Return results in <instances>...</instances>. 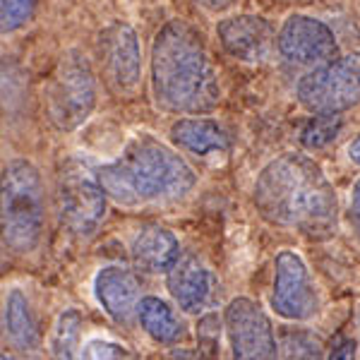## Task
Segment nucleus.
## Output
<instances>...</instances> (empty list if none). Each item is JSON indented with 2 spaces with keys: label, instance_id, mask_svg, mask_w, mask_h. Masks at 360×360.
<instances>
[{
  "label": "nucleus",
  "instance_id": "obj_1",
  "mask_svg": "<svg viewBox=\"0 0 360 360\" xmlns=\"http://www.w3.org/2000/svg\"><path fill=\"white\" fill-rule=\"evenodd\" d=\"M252 200L259 217L281 229H293L312 240L336 233L339 200L334 185L305 154H281L257 176Z\"/></svg>",
  "mask_w": 360,
  "mask_h": 360
},
{
  "label": "nucleus",
  "instance_id": "obj_2",
  "mask_svg": "<svg viewBox=\"0 0 360 360\" xmlns=\"http://www.w3.org/2000/svg\"><path fill=\"white\" fill-rule=\"evenodd\" d=\"M152 94L168 113H209L221 98L219 75L195 27L173 20L152 44Z\"/></svg>",
  "mask_w": 360,
  "mask_h": 360
},
{
  "label": "nucleus",
  "instance_id": "obj_3",
  "mask_svg": "<svg viewBox=\"0 0 360 360\" xmlns=\"http://www.w3.org/2000/svg\"><path fill=\"white\" fill-rule=\"evenodd\" d=\"M96 176L108 200L127 209L176 202L197 183L193 166L152 135L135 137L118 159L98 168Z\"/></svg>",
  "mask_w": 360,
  "mask_h": 360
},
{
  "label": "nucleus",
  "instance_id": "obj_4",
  "mask_svg": "<svg viewBox=\"0 0 360 360\" xmlns=\"http://www.w3.org/2000/svg\"><path fill=\"white\" fill-rule=\"evenodd\" d=\"M44 183L37 166L13 159L3 168V243L27 255L41 240Z\"/></svg>",
  "mask_w": 360,
  "mask_h": 360
},
{
  "label": "nucleus",
  "instance_id": "obj_5",
  "mask_svg": "<svg viewBox=\"0 0 360 360\" xmlns=\"http://www.w3.org/2000/svg\"><path fill=\"white\" fill-rule=\"evenodd\" d=\"M44 98L49 120L58 130H77L96 103V79L89 60L77 51L63 53L49 75Z\"/></svg>",
  "mask_w": 360,
  "mask_h": 360
},
{
  "label": "nucleus",
  "instance_id": "obj_6",
  "mask_svg": "<svg viewBox=\"0 0 360 360\" xmlns=\"http://www.w3.org/2000/svg\"><path fill=\"white\" fill-rule=\"evenodd\" d=\"M298 101L315 115L344 113L360 103V51L336 56L298 82Z\"/></svg>",
  "mask_w": 360,
  "mask_h": 360
},
{
  "label": "nucleus",
  "instance_id": "obj_7",
  "mask_svg": "<svg viewBox=\"0 0 360 360\" xmlns=\"http://www.w3.org/2000/svg\"><path fill=\"white\" fill-rule=\"evenodd\" d=\"M58 202H60V221L77 238L94 236L108 212V195L98 183V176L77 161H70L60 168Z\"/></svg>",
  "mask_w": 360,
  "mask_h": 360
},
{
  "label": "nucleus",
  "instance_id": "obj_8",
  "mask_svg": "<svg viewBox=\"0 0 360 360\" xmlns=\"http://www.w3.org/2000/svg\"><path fill=\"white\" fill-rule=\"evenodd\" d=\"M224 327L233 360H278L271 319L257 300L238 295L224 310Z\"/></svg>",
  "mask_w": 360,
  "mask_h": 360
},
{
  "label": "nucleus",
  "instance_id": "obj_9",
  "mask_svg": "<svg viewBox=\"0 0 360 360\" xmlns=\"http://www.w3.org/2000/svg\"><path fill=\"white\" fill-rule=\"evenodd\" d=\"M271 310L286 322H307L319 312L317 283L307 269L305 259L293 250H281L274 257V286H271Z\"/></svg>",
  "mask_w": 360,
  "mask_h": 360
},
{
  "label": "nucleus",
  "instance_id": "obj_10",
  "mask_svg": "<svg viewBox=\"0 0 360 360\" xmlns=\"http://www.w3.org/2000/svg\"><path fill=\"white\" fill-rule=\"evenodd\" d=\"M98 63L106 84L115 94L132 96L142 79V51L135 29L113 22L98 34Z\"/></svg>",
  "mask_w": 360,
  "mask_h": 360
},
{
  "label": "nucleus",
  "instance_id": "obj_11",
  "mask_svg": "<svg viewBox=\"0 0 360 360\" xmlns=\"http://www.w3.org/2000/svg\"><path fill=\"white\" fill-rule=\"evenodd\" d=\"M276 49L298 65H324L339 56V41L332 27L310 15H291L276 34Z\"/></svg>",
  "mask_w": 360,
  "mask_h": 360
},
{
  "label": "nucleus",
  "instance_id": "obj_12",
  "mask_svg": "<svg viewBox=\"0 0 360 360\" xmlns=\"http://www.w3.org/2000/svg\"><path fill=\"white\" fill-rule=\"evenodd\" d=\"M94 298L113 322L130 324L139 307V278L132 269L120 264L101 266L94 276Z\"/></svg>",
  "mask_w": 360,
  "mask_h": 360
},
{
  "label": "nucleus",
  "instance_id": "obj_13",
  "mask_svg": "<svg viewBox=\"0 0 360 360\" xmlns=\"http://www.w3.org/2000/svg\"><path fill=\"white\" fill-rule=\"evenodd\" d=\"M219 41L229 56L243 63H257L266 58L274 44V29L264 17L236 15L219 22Z\"/></svg>",
  "mask_w": 360,
  "mask_h": 360
},
{
  "label": "nucleus",
  "instance_id": "obj_14",
  "mask_svg": "<svg viewBox=\"0 0 360 360\" xmlns=\"http://www.w3.org/2000/svg\"><path fill=\"white\" fill-rule=\"evenodd\" d=\"M168 293L176 305L188 315H200L212 303L217 278L212 269L205 266L197 257H183L168 271Z\"/></svg>",
  "mask_w": 360,
  "mask_h": 360
},
{
  "label": "nucleus",
  "instance_id": "obj_15",
  "mask_svg": "<svg viewBox=\"0 0 360 360\" xmlns=\"http://www.w3.org/2000/svg\"><path fill=\"white\" fill-rule=\"evenodd\" d=\"M130 257L139 271L168 274L180 262V243L164 226H142L132 238Z\"/></svg>",
  "mask_w": 360,
  "mask_h": 360
},
{
  "label": "nucleus",
  "instance_id": "obj_16",
  "mask_svg": "<svg viewBox=\"0 0 360 360\" xmlns=\"http://www.w3.org/2000/svg\"><path fill=\"white\" fill-rule=\"evenodd\" d=\"M171 142L195 156L224 154L231 149V137L209 118H180L171 125Z\"/></svg>",
  "mask_w": 360,
  "mask_h": 360
},
{
  "label": "nucleus",
  "instance_id": "obj_17",
  "mask_svg": "<svg viewBox=\"0 0 360 360\" xmlns=\"http://www.w3.org/2000/svg\"><path fill=\"white\" fill-rule=\"evenodd\" d=\"M3 327L5 336L17 351H37L41 346V332H39V322L34 315V307L29 303L27 293L20 288H10L8 298H5L3 310Z\"/></svg>",
  "mask_w": 360,
  "mask_h": 360
},
{
  "label": "nucleus",
  "instance_id": "obj_18",
  "mask_svg": "<svg viewBox=\"0 0 360 360\" xmlns=\"http://www.w3.org/2000/svg\"><path fill=\"white\" fill-rule=\"evenodd\" d=\"M137 319L142 332L156 344H178L185 339V322L159 295H144L137 307Z\"/></svg>",
  "mask_w": 360,
  "mask_h": 360
},
{
  "label": "nucleus",
  "instance_id": "obj_19",
  "mask_svg": "<svg viewBox=\"0 0 360 360\" xmlns=\"http://www.w3.org/2000/svg\"><path fill=\"white\" fill-rule=\"evenodd\" d=\"M82 312H77L75 307L63 310L58 315L53 332L49 339V351L53 360H79V339H82Z\"/></svg>",
  "mask_w": 360,
  "mask_h": 360
},
{
  "label": "nucleus",
  "instance_id": "obj_20",
  "mask_svg": "<svg viewBox=\"0 0 360 360\" xmlns=\"http://www.w3.org/2000/svg\"><path fill=\"white\" fill-rule=\"evenodd\" d=\"M283 360H322L324 344L317 334L305 329H293L283 336Z\"/></svg>",
  "mask_w": 360,
  "mask_h": 360
},
{
  "label": "nucleus",
  "instance_id": "obj_21",
  "mask_svg": "<svg viewBox=\"0 0 360 360\" xmlns=\"http://www.w3.org/2000/svg\"><path fill=\"white\" fill-rule=\"evenodd\" d=\"M341 125L344 123H341L339 113L315 115V118L300 130V142H303V147L307 149H322V147H327L329 142H334Z\"/></svg>",
  "mask_w": 360,
  "mask_h": 360
},
{
  "label": "nucleus",
  "instance_id": "obj_22",
  "mask_svg": "<svg viewBox=\"0 0 360 360\" xmlns=\"http://www.w3.org/2000/svg\"><path fill=\"white\" fill-rule=\"evenodd\" d=\"M79 360H135V353L125 344L111 339H89L79 351Z\"/></svg>",
  "mask_w": 360,
  "mask_h": 360
},
{
  "label": "nucleus",
  "instance_id": "obj_23",
  "mask_svg": "<svg viewBox=\"0 0 360 360\" xmlns=\"http://www.w3.org/2000/svg\"><path fill=\"white\" fill-rule=\"evenodd\" d=\"M37 0H3L0 20H3V34H13L32 20Z\"/></svg>",
  "mask_w": 360,
  "mask_h": 360
},
{
  "label": "nucleus",
  "instance_id": "obj_24",
  "mask_svg": "<svg viewBox=\"0 0 360 360\" xmlns=\"http://www.w3.org/2000/svg\"><path fill=\"white\" fill-rule=\"evenodd\" d=\"M327 360H358L356 358V341H353V336L341 339L339 344L332 348V353L327 356Z\"/></svg>",
  "mask_w": 360,
  "mask_h": 360
},
{
  "label": "nucleus",
  "instance_id": "obj_25",
  "mask_svg": "<svg viewBox=\"0 0 360 360\" xmlns=\"http://www.w3.org/2000/svg\"><path fill=\"white\" fill-rule=\"evenodd\" d=\"M351 226L356 231L358 240H360V178L353 183V190H351Z\"/></svg>",
  "mask_w": 360,
  "mask_h": 360
},
{
  "label": "nucleus",
  "instance_id": "obj_26",
  "mask_svg": "<svg viewBox=\"0 0 360 360\" xmlns=\"http://www.w3.org/2000/svg\"><path fill=\"white\" fill-rule=\"evenodd\" d=\"M193 3H197L200 8L209 10V13H224V10L233 8L238 0H193Z\"/></svg>",
  "mask_w": 360,
  "mask_h": 360
},
{
  "label": "nucleus",
  "instance_id": "obj_27",
  "mask_svg": "<svg viewBox=\"0 0 360 360\" xmlns=\"http://www.w3.org/2000/svg\"><path fill=\"white\" fill-rule=\"evenodd\" d=\"M348 156H351V161L353 164H358L360 166V135L353 139L351 144H348Z\"/></svg>",
  "mask_w": 360,
  "mask_h": 360
},
{
  "label": "nucleus",
  "instance_id": "obj_28",
  "mask_svg": "<svg viewBox=\"0 0 360 360\" xmlns=\"http://www.w3.org/2000/svg\"><path fill=\"white\" fill-rule=\"evenodd\" d=\"M0 360H15L13 356H5V353H3V358H0Z\"/></svg>",
  "mask_w": 360,
  "mask_h": 360
}]
</instances>
